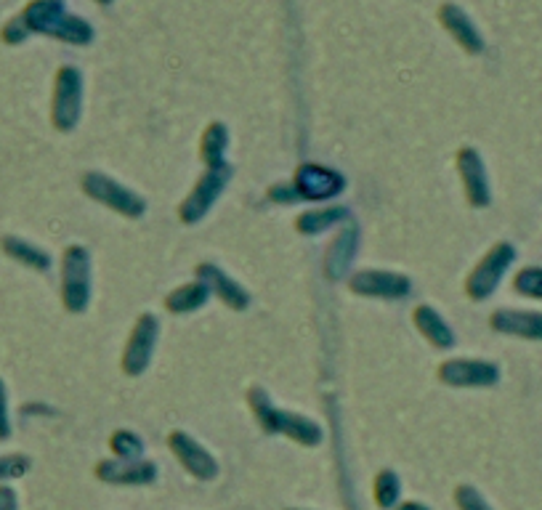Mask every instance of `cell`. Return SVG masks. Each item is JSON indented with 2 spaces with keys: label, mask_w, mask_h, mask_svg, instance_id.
Wrapping results in <instances>:
<instances>
[{
  "label": "cell",
  "mask_w": 542,
  "mask_h": 510,
  "mask_svg": "<svg viewBox=\"0 0 542 510\" xmlns=\"http://www.w3.org/2000/svg\"><path fill=\"white\" fill-rule=\"evenodd\" d=\"M210 298V290L205 282L200 279H192V282H184V285L173 287L171 293L163 298V306L168 314H194V311H200Z\"/></svg>",
  "instance_id": "ffe728a7"
},
{
  "label": "cell",
  "mask_w": 542,
  "mask_h": 510,
  "mask_svg": "<svg viewBox=\"0 0 542 510\" xmlns=\"http://www.w3.org/2000/svg\"><path fill=\"white\" fill-rule=\"evenodd\" d=\"M194 279L205 282L210 295H216L218 301L224 303L226 309L245 311L250 306L248 290H245V287H242L232 274H226L218 263H213V261L197 263V266H194Z\"/></svg>",
  "instance_id": "5bb4252c"
},
{
  "label": "cell",
  "mask_w": 542,
  "mask_h": 510,
  "mask_svg": "<svg viewBox=\"0 0 542 510\" xmlns=\"http://www.w3.org/2000/svg\"><path fill=\"white\" fill-rule=\"evenodd\" d=\"M245 402H248L256 423L261 425V431L269 433V436L279 433V436H287L301 447H319L322 439H325V431H322V425L317 420L306 418L301 412L277 407L264 386H250L248 394H245Z\"/></svg>",
  "instance_id": "6da1fadb"
},
{
  "label": "cell",
  "mask_w": 542,
  "mask_h": 510,
  "mask_svg": "<svg viewBox=\"0 0 542 510\" xmlns=\"http://www.w3.org/2000/svg\"><path fill=\"white\" fill-rule=\"evenodd\" d=\"M444 24L455 32V38L460 40V46H465L468 51H479L481 48L479 35H476V30L468 24V19H465L463 14H457L455 8H447V11H444Z\"/></svg>",
  "instance_id": "cb8c5ba5"
},
{
  "label": "cell",
  "mask_w": 542,
  "mask_h": 510,
  "mask_svg": "<svg viewBox=\"0 0 542 510\" xmlns=\"http://www.w3.org/2000/svg\"><path fill=\"white\" fill-rule=\"evenodd\" d=\"M269 200L277 205H293V202H301V197L295 192L293 181H282V184L269 186Z\"/></svg>",
  "instance_id": "83f0119b"
},
{
  "label": "cell",
  "mask_w": 542,
  "mask_h": 510,
  "mask_svg": "<svg viewBox=\"0 0 542 510\" xmlns=\"http://www.w3.org/2000/svg\"><path fill=\"white\" fill-rule=\"evenodd\" d=\"M0 250L11 258V261L22 263L27 269L38 271V274H46L54 266V258L48 250H43L35 242L24 240V237H16V234H3L0 237Z\"/></svg>",
  "instance_id": "ac0fdd59"
},
{
  "label": "cell",
  "mask_w": 542,
  "mask_h": 510,
  "mask_svg": "<svg viewBox=\"0 0 542 510\" xmlns=\"http://www.w3.org/2000/svg\"><path fill=\"white\" fill-rule=\"evenodd\" d=\"M168 447L181 463V468L197 481H213L218 476V460L194 439L192 433L171 431L168 433Z\"/></svg>",
  "instance_id": "7c38bea8"
},
{
  "label": "cell",
  "mask_w": 542,
  "mask_h": 510,
  "mask_svg": "<svg viewBox=\"0 0 542 510\" xmlns=\"http://www.w3.org/2000/svg\"><path fill=\"white\" fill-rule=\"evenodd\" d=\"M399 495H402V479L391 468H383L372 484V500L380 510H394L399 505Z\"/></svg>",
  "instance_id": "7402d4cb"
},
{
  "label": "cell",
  "mask_w": 542,
  "mask_h": 510,
  "mask_svg": "<svg viewBox=\"0 0 542 510\" xmlns=\"http://www.w3.org/2000/svg\"><path fill=\"white\" fill-rule=\"evenodd\" d=\"M157 338H160V319L152 311H144L133 322L123 354H120V370L128 378H139L149 370V362L155 356Z\"/></svg>",
  "instance_id": "8992f818"
},
{
  "label": "cell",
  "mask_w": 542,
  "mask_h": 510,
  "mask_svg": "<svg viewBox=\"0 0 542 510\" xmlns=\"http://www.w3.org/2000/svg\"><path fill=\"white\" fill-rule=\"evenodd\" d=\"M489 327L500 335L521 340H542V311L497 309L489 314Z\"/></svg>",
  "instance_id": "9a60e30c"
},
{
  "label": "cell",
  "mask_w": 542,
  "mask_h": 510,
  "mask_svg": "<svg viewBox=\"0 0 542 510\" xmlns=\"http://www.w3.org/2000/svg\"><path fill=\"white\" fill-rule=\"evenodd\" d=\"M32 460L22 452H11V455H0V481L22 479L24 473L30 471Z\"/></svg>",
  "instance_id": "484cf974"
},
{
  "label": "cell",
  "mask_w": 542,
  "mask_h": 510,
  "mask_svg": "<svg viewBox=\"0 0 542 510\" xmlns=\"http://www.w3.org/2000/svg\"><path fill=\"white\" fill-rule=\"evenodd\" d=\"M513 261H516V248H513L511 242H495L487 253L481 255L479 263L468 271V277H465V295H468L471 301H487L489 295L500 287L505 271L511 269Z\"/></svg>",
  "instance_id": "5b68a950"
},
{
  "label": "cell",
  "mask_w": 542,
  "mask_h": 510,
  "mask_svg": "<svg viewBox=\"0 0 542 510\" xmlns=\"http://www.w3.org/2000/svg\"><path fill=\"white\" fill-rule=\"evenodd\" d=\"M11 436V415H8V388L0 378V441Z\"/></svg>",
  "instance_id": "f1b7e54d"
},
{
  "label": "cell",
  "mask_w": 542,
  "mask_h": 510,
  "mask_svg": "<svg viewBox=\"0 0 542 510\" xmlns=\"http://www.w3.org/2000/svg\"><path fill=\"white\" fill-rule=\"evenodd\" d=\"M412 325L428 340V346H434L436 351H450V348H455V330L447 325V319H444L434 306H428V303L415 306V309H412Z\"/></svg>",
  "instance_id": "e0dca14e"
},
{
  "label": "cell",
  "mask_w": 542,
  "mask_h": 510,
  "mask_svg": "<svg viewBox=\"0 0 542 510\" xmlns=\"http://www.w3.org/2000/svg\"><path fill=\"white\" fill-rule=\"evenodd\" d=\"M513 290L524 298L542 301V266H524L513 277Z\"/></svg>",
  "instance_id": "d4e9b609"
},
{
  "label": "cell",
  "mask_w": 542,
  "mask_h": 510,
  "mask_svg": "<svg viewBox=\"0 0 542 510\" xmlns=\"http://www.w3.org/2000/svg\"><path fill=\"white\" fill-rule=\"evenodd\" d=\"M293 186L301 202H327L346 192V176L341 170L319 163H303L293 173Z\"/></svg>",
  "instance_id": "9c48e42d"
},
{
  "label": "cell",
  "mask_w": 542,
  "mask_h": 510,
  "mask_svg": "<svg viewBox=\"0 0 542 510\" xmlns=\"http://www.w3.org/2000/svg\"><path fill=\"white\" fill-rule=\"evenodd\" d=\"M96 479L109 487H149L157 481V463L152 460H101L96 463Z\"/></svg>",
  "instance_id": "4fadbf2b"
},
{
  "label": "cell",
  "mask_w": 542,
  "mask_h": 510,
  "mask_svg": "<svg viewBox=\"0 0 542 510\" xmlns=\"http://www.w3.org/2000/svg\"><path fill=\"white\" fill-rule=\"evenodd\" d=\"M80 189L88 200L99 202L117 216L141 218L147 213V200L139 192H133L131 186H125L123 181H117L101 170H86L80 178Z\"/></svg>",
  "instance_id": "3957f363"
},
{
  "label": "cell",
  "mask_w": 542,
  "mask_h": 510,
  "mask_svg": "<svg viewBox=\"0 0 542 510\" xmlns=\"http://www.w3.org/2000/svg\"><path fill=\"white\" fill-rule=\"evenodd\" d=\"M226 147H229V131L224 123L205 125L200 139V160L205 168L226 163Z\"/></svg>",
  "instance_id": "44dd1931"
},
{
  "label": "cell",
  "mask_w": 542,
  "mask_h": 510,
  "mask_svg": "<svg viewBox=\"0 0 542 510\" xmlns=\"http://www.w3.org/2000/svg\"><path fill=\"white\" fill-rule=\"evenodd\" d=\"M455 505L457 510H492V505L484 500V495L476 487H471V484H460L455 489Z\"/></svg>",
  "instance_id": "4316f807"
},
{
  "label": "cell",
  "mask_w": 542,
  "mask_h": 510,
  "mask_svg": "<svg viewBox=\"0 0 542 510\" xmlns=\"http://www.w3.org/2000/svg\"><path fill=\"white\" fill-rule=\"evenodd\" d=\"M287 510H309V508H287Z\"/></svg>",
  "instance_id": "1f68e13d"
},
{
  "label": "cell",
  "mask_w": 542,
  "mask_h": 510,
  "mask_svg": "<svg viewBox=\"0 0 542 510\" xmlns=\"http://www.w3.org/2000/svg\"><path fill=\"white\" fill-rule=\"evenodd\" d=\"M359 250V229L354 224L338 229L330 245L325 250V274L327 279L349 277L351 263Z\"/></svg>",
  "instance_id": "2e32d148"
},
{
  "label": "cell",
  "mask_w": 542,
  "mask_h": 510,
  "mask_svg": "<svg viewBox=\"0 0 542 510\" xmlns=\"http://www.w3.org/2000/svg\"><path fill=\"white\" fill-rule=\"evenodd\" d=\"M80 75L72 67H64L56 75L54 101H51V123L59 133L75 131L80 123V104H83V88Z\"/></svg>",
  "instance_id": "30bf717a"
},
{
  "label": "cell",
  "mask_w": 542,
  "mask_h": 510,
  "mask_svg": "<svg viewBox=\"0 0 542 510\" xmlns=\"http://www.w3.org/2000/svg\"><path fill=\"white\" fill-rule=\"evenodd\" d=\"M351 210L346 205H319V208L303 210L301 216L295 218V232L303 237H317L330 229H335L343 221H349Z\"/></svg>",
  "instance_id": "d6986e66"
},
{
  "label": "cell",
  "mask_w": 542,
  "mask_h": 510,
  "mask_svg": "<svg viewBox=\"0 0 542 510\" xmlns=\"http://www.w3.org/2000/svg\"><path fill=\"white\" fill-rule=\"evenodd\" d=\"M59 298L64 311L86 314L91 306V253L86 245H67L62 253Z\"/></svg>",
  "instance_id": "7a4b0ae2"
},
{
  "label": "cell",
  "mask_w": 542,
  "mask_h": 510,
  "mask_svg": "<svg viewBox=\"0 0 542 510\" xmlns=\"http://www.w3.org/2000/svg\"><path fill=\"white\" fill-rule=\"evenodd\" d=\"M234 168L229 163L210 165L202 170V176L194 181L192 192L186 194L184 200L179 202V221L186 226L200 224L202 218L208 216L218 197L226 192V186L232 184Z\"/></svg>",
  "instance_id": "277c9868"
},
{
  "label": "cell",
  "mask_w": 542,
  "mask_h": 510,
  "mask_svg": "<svg viewBox=\"0 0 542 510\" xmlns=\"http://www.w3.org/2000/svg\"><path fill=\"white\" fill-rule=\"evenodd\" d=\"M394 510H431L426 503H418V500H407V503H399Z\"/></svg>",
  "instance_id": "4dcf8cb0"
},
{
  "label": "cell",
  "mask_w": 542,
  "mask_h": 510,
  "mask_svg": "<svg viewBox=\"0 0 542 510\" xmlns=\"http://www.w3.org/2000/svg\"><path fill=\"white\" fill-rule=\"evenodd\" d=\"M0 510H19V500L11 487H0Z\"/></svg>",
  "instance_id": "f546056e"
},
{
  "label": "cell",
  "mask_w": 542,
  "mask_h": 510,
  "mask_svg": "<svg viewBox=\"0 0 542 510\" xmlns=\"http://www.w3.org/2000/svg\"><path fill=\"white\" fill-rule=\"evenodd\" d=\"M349 290L357 298H380V301H402L412 293V279L402 271L391 269H357L351 271Z\"/></svg>",
  "instance_id": "ba28073f"
},
{
  "label": "cell",
  "mask_w": 542,
  "mask_h": 510,
  "mask_svg": "<svg viewBox=\"0 0 542 510\" xmlns=\"http://www.w3.org/2000/svg\"><path fill=\"white\" fill-rule=\"evenodd\" d=\"M455 165L468 205L476 210L489 208V202H492V186H489L487 163H484V157L479 155V149L460 147L455 155Z\"/></svg>",
  "instance_id": "8fae6325"
},
{
  "label": "cell",
  "mask_w": 542,
  "mask_h": 510,
  "mask_svg": "<svg viewBox=\"0 0 542 510\" xmlns=\"http://www.w3.org/2000/svg\"><path fill=\"white\" fill-rule=\"evenodd\" d=\"M436 378L447 388H492L500 383V367L489 359L452 356L436 367Z\"/></svg>",
  "instance_id": "52a82bcc"
},
{
  "label": "cell",
  "mask_w": 542,
  "mask_h": 510,
  "mask_svg": "<svg viewBox=\"0 0 542 510\" xmlns=\"http://www.w3.org/2000/svg\"><path fill=\"white\" fill-rule=\"evenodd\" d=\"M109 449L117 460H141L144 457V439L139 433L128 431V428H117L109 436Z\"/></svg>",
  "instance_id": "603a6c76"
}]
</instances>
